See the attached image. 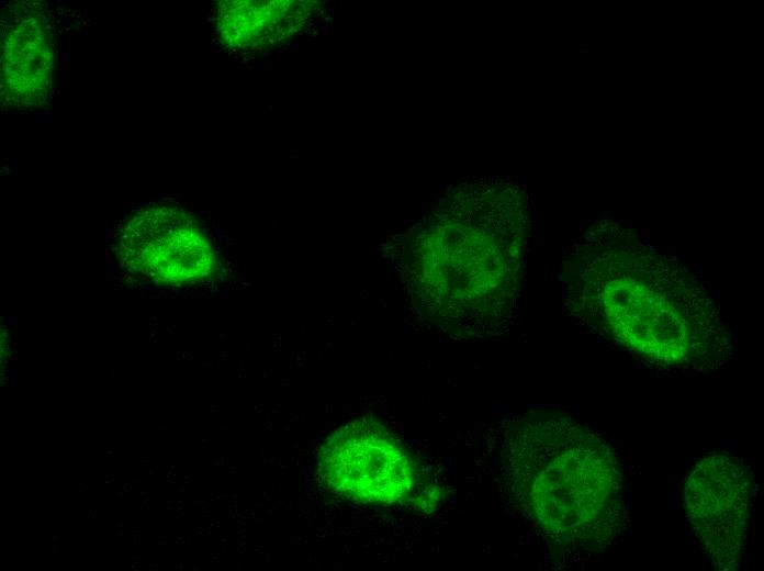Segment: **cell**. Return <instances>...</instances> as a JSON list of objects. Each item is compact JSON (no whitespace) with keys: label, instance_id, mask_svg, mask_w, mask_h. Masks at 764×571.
Wrapping results in <instances>:
<instances>
[{"label":"cell","instance_id":"obj_5","mask_svg":"<svg viewBox=\"0 0 764 571\" xmlns=\"http://www.w3.org/2000/svg\"><path fill=\"white\" fill-rule=\"evenodd\" d=\"M54 41L43 13L15 4L1 24V96L14 108H32L50 92Z\"/></svg>","mask_w":764,"mask_h":571},{"label":"cell","instance_id":"obj_6","mask_svg":"<svg viewBox=\"0 0 764 571\" xmlns=\"http://www.w3.org/2000/svg\"><path fill=\"white\" fill-rule=\"evenodd\" d=\"M303 5L288 1H224L217 32L233 48H254L278 41L302 23Z\"/></svg>","mask_w":764,"mask_h":571},{"label":"cell","instance_id":"obj_1","mask_svg":"<svg viewBox=\"0 0 764 571\" xmlns=\"http://www.w3.org/2000/svg\"><path fill=\"white\" fill-rule=\"evenodd\" d=\"M533 470L531 506L557 533L608 540L620 520L621 477L610 450L591 435L552 446Z\"/></svg>","mask_w":764,"mask_h":571},{"label":"cell","instance_id":"obj_4","mask_svg":"<svg viewBox=\"0 0 764 571\" xmlns=\"http://www.w3.org/2000/svg\"><path fill=\"white\" fill-rule=\"evenodd\" d=\"M688 517L710 559L734 569L740 558L751 505V477L733 457L703 459L685 488Z\"/></svg>","mask_w":764,"mask_h":571},{"label":"cell","instance_id":"obj_3","mask_svg":"<svg viewBox=\"0 0 764 571\" xmlns=\"http://www.w3.org/2000/svg\"><path fill=\"white\" fill-rule=\"evenodd\" d=\"M323 480L336 492L371 503H393L412 486L401 447L381 428L356 423L335 432L319 456Z\"/></svg>","mask_w":764,"mask_h":571},{"label":"cell","instance_id":"obj_2","mask_svg":"<svg viewBox=\"0 0 764 571\" xmlns=\"http://www.w3.org/2000/svg\"><path fill=\"white\" fill-rule=\"evenodd\" d=\"M122 262L131 270L165 284L203 281L214 271V249L187 212L153 205L125 225L120 240Z\"/></svg>","mask_w":764,"mask_h":571}]
</instances>
